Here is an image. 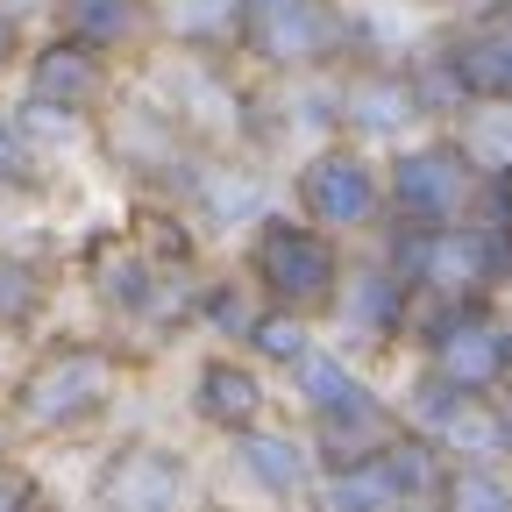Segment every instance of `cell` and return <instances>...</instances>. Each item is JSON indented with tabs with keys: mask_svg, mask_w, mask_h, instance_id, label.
I'll use <instances>...</instances> for the list:
<instances>
[{
	"mask_svg": "<svg viewBox=\"0 0 512 512\" xmlns=\"http://www.w3.org/2000/svg\"><path fill=\"white\" fill-rule=\"evenodd\" d=\"M242 278L256 285V299L320 320V313H335L342 278H349L342 235L313 228L306 214H264L249 228V242H242Z\"/></svg>",
	"mask_w": 512,
	"mask_h": 512,
	"instance_id": "6da1fadb",
	"label": "cell"
},
{
	"mask_svg": "<svg viewBox=\"0 0 512 512\" xmlns=\"http://www.w3.org/2000/svg\"><path fill=\"white\" fill-rule=\"evenodd\" d=\"M292 384H299V406L313 420L320 470H328V463H363V456H377V448L399 434V413L384 406V392L349 356H335V349L313 342V356L292 370Z\"/></svg>",
	"mask_w": 512,
	"mask_h": 512,
	"instance_id": "7a4b0ae2",
	"label": "cell"
},
{
	"mask_svg": "<svg viewBox=\"0 0 512 512\" xmlns=\"http://www.w3.org/2000/svg\"><path fill=\"white\" fill-rule=\"evenodd\" d=\"M356 50V15L342 0H242V29L235 57H249L271 79H306V72H335Z\"/></svg>",
	"mask_w": 512,
	"mask_h": 512,
	"instance_id": "3957f363",
	"label": "cell"
},
{
	"mask_svg": "<svg viewBox=\"0 0 512 512\" xmlns=\"http://www.w3.org/2000/svg\"><path fill=\"white\" fill-rule=\"evenodd\" d=\"M121 370H128V363H121L107 342H57V349H43V356L15 377L8 413H15V427H29V434H72V427H86V420H100V413L114 406Z\"/></svg>",
	"mask_w": 512,
	"mask_h": 512,
	"instance_id": "277c9868",
	"label": "cell"
},
{
	"mask_svg": "<svg viewBox=\"0 0 512 512\" xmlns=\"http://www.w3.org/2000/svg\"><path fill=\"white\" fill-rule=\"evenodd\" d=\"M413 342L434 377H448L470 399L512 392V335L498 299H420L413 313Z\"/></svg>",
	"mask_w": 512,
	"mask_h": 512,
	"instance_id": "5b68a950",
	"label": "cell"
},
{
	"mask_svg": "<svg viewBox=\"0 0 512 512\" xmlns=\"http://www.w3.org/2000/svg\"><path fill=\"white\" fill-rule=\"evenodd\" d=\"M484 157L463 136H434L413 143L384 164V221L392 228H448L477 207V185H484Z\"/></svg>",
	"mask_w": 512,
	"mask_h": 512,
	"instance_id": "8992f818",
	"label": "cell"
},
{
	"mask_svg": "<svg viewBox=\"0 0 512 512\" xmlns=\"http://www.w3.org/2000/svg\"><path fill=\"white\" fill-rule=\"evenodd\" d=\"M292 200L313 228L328 235H363L384 221V171L370 164V150L356 143H320L306 150V164L292 171Z\"/></svg>",
	"mask_w": 512,
	"mask_h": 512,
	"instance_id": "52a82bcc",
	"label": "cell"
},
{
	"mask_svg": "<svg viewBox=\"0 0 512 512\" xmlns=\"http://www.w3.org/2000/svg\"><path fill=\"white\" fill-rule=\"evenodd\" d=\"M100 512H192V463L164 441H128L93 477Z\"/></svg>",
	"mask_w": 512,
	"mask_h": 512,
	"instance_id": "ba28073f",
	"label": "cell"
},
{
	"mask_svg": "<svg viewBox=\"0 0 512 512\" xmlns=\"http://www.w3.org/2000/svg\"><path fill=\"white\" fill-rule=\"evenodd\" d=\"M107 100H114V57L100 43H79V36L57 29L29 57V107L64 114V121H93Z\"/></svg>",
	"mask_w": 512,
	"mask_h": 512,
	"instance_id": "9c48e42d",
	"label": "cell"
},
{
	"mask_svg": "<svg viewBox=\"0 0 512 512\" xmlns=\"http://www.w3.org/2000/svg\"><path fill=\"white\" fill-rule=\"evenodd\" d=\"M434 57H441L456 107H512V15L456 22L434 43Z\"/></svg>",
	"mask_w": 512,
	"mask_h": 512,
	"instance_id": "30bf717a",
	"label": "cell"
},
{
	"mask_svg": "<svg viewBox=\"0 0 512 512\" xmlns=\"http://www.w3.org/2000/svg\"><path fill=\"white\" fill-rule=\"evenodd\" d=\"M86 285L121 320H150L157 299H164V285H171V264H164L143 235H121L114 228V235H93L86 242Z\"/></svg>",
	"mask_w": 512,
	"mask_h": 512,
	"instance_id": "8fae6325",
	"label": "cell"
},
{
	"mask_svg": "<svg viewBox=\"0 0 512 512\" xmlns=\"http://www.w3.org/2000/svg\"><path fill=\"white\" fill-rule=\"evenodd\" d=\"M192 420L214 434H249L271 420V384L256 370V356H207L192 370Z\"/></svg>",
	"mask_w": 512,
	"mask_h": 512,
	"instance_id": "7c38bea8",
	"label": "cell"
},
{
	"mask_svg": "<svg viewBox=\"0 0 512 512\" xmlns=\"http://www.w3.org/2000/svg\"><path fill=\"white\" fill-rule=\"evenodd\" d=\"M413 313H420V292H413V278L392 264V256L370 264V271H349L342 278V299H335V320H349V328L370 335L377 349L413 342Z\"/></svg>",
	"mask_w": 512,
	"mask_h": 512,
	"instance_id": "4fadbf2b",
	"label": "cell"
},
{
	"mask_svg": "<svg viewBox=\"0 0 512 512\" xmlns=\"http://www.w3.org/2000/svg\"><path fill=\"white\" fill-rule=\"evenodd\" d=\"M235 470L264 491L271 505H292V498L313 491L320 456H306V441H292V434H278V427H249V434H235Z\"/></svg>",
	"mask_w": 512,
	"mask_h": 512,
	"instance_id": "5bb4252c",
	"label": "cell"
},
{
	"mask_svg": "<svg viewBox=\"0 0 512 512\" xmlns=\"http://www.w3.org/2000/svg\"><path fill=\"white\" fill-rule=\"evenodd\" d=\"M50 8H57V29L64 36L100 43L107 57L143 50L157 36V0H50Z\"/></svg>",
	"mask_w": 512,
	"mask_h": 512,
	"instance_id": "9a60e30c",
	"label": "cell"
},
{
	"mask_svg": "<svg viewBox=\"0 0 512 512\" xmlns=\"http://www.w3.org/2000/svg\"><path fill=\"white\" fill-rule=\"evenodd\" d=\"M335 107L349 114L356 136H392V128H406L413 114H427L406 72H349L342 93H335Z\"/></svg>",
	"mask_w": 512,
	"mask_h": 512,
	"instance_id": "2e32d148",
	"label": "cell"
},
{
	"mask_svg": "<svg viewBox=\"0 0 512 512\" xmlns=\"http://www.w3.org/2000/svg\"><path fill=\"white\" fill-rule=\"evenodd\" d=\"M157 29H171L185 50H235L242 0H157Z\"/></svg>",
	"mask_w": 512,
	"mask_h": 512,
	"instance_id": "e0dca14e",
	"label": "cell"
},
{
	"mask_svg": "<svg viewBox=\"0 0 512 512\" xmlns=\"http://www.w3.org/2000/svg\"><path fill=\"white\" fill-rule=\"evenodd\" d=\"M242 342H249V356H256V363H271V370H299V363L313 356L306 313H292V306H271V299H256V313H249Z\"/></svg>",
	"mask_w": 512,
	"mask_h": 512,
	"instance_id": "ac0fdd59",
	"label": "cell"
},
{
	"mask_svg": "<svg viewBox=\"0 0 512 512\" xmlns=\"http://www.w3.org/2000/svg\"><path fill=\"white\" fill-rule=\"evenodd\" d=\"M441 512H512V484L498 477V463L463 456L441 477Z\"/></svg>",
	"mask_w": 512,
	"mask_h": 512,
	"instance_id": "d6986e66",
	"label": "cell"
},
{
	"mask_svg": "<svg viewBox=\"0 0 512 512\" xmlns=\"http://www.w3.org/2000/svg\"><path fill=\"white\" fill-rule=\"evenodd\" d=\"M43 299H50L43 271H36V264H22V256H8V249H0V335H22V328H36Z\"/></svg>",
	"mask_w": 512,
	"mask_h": 512,
	"instance_id": "ffe728a7",
	"label": "cell"
},
{
	"mask_svg": "<svg viewBox=\"0 0 512 512\" xmlns=\"http://www.w3.org/2000/svg\"><path fill=\"white\" fill-rule=\"evenodd\" d=\"M0 185H36V150L22 121H0Z\"/></svg>",
	"mask_w": 512,
	"mask_h": 512,
	"instance_id": "44dd1931",
	"label": "cell"
},
{
	"mask_svg": "<svg viewBox=\"0 0 512 512\" xmlns=\"http://www.w3.org/2000/svg\"><path fill=\"white\" fill-rule=\"evenodd\" d=\"M43 498H36V484H22L8 463H0V512H36Z\"/></svg>",
	"mask_w": 512,
	"mask_h": 512,
	"instance_id": "7402d4cb",
	"label": "cell"
},
{
	"mask_svg": "<svg viewBox=\"0 0 512 512\" xmlns=\"http://www.w3.org/2000/svg\"><path fill=\"white\" fill-rule=\"evenodd\" d=\"M456 22H491V15H512V0H441Z\"/></svg>",
	"mask_w": 512,
	"mask_h": 512,
	"instance_id": "603a6c76",
	"label": "cell"
},
{
	"mask_svg": "<svg viewBox=\"0 0 512 512\" xmlns=\"http://www.w3.org/2000/svg\"><path fill=\"white\" fill-rule=\"evenodd\" d=\"M22 57V29H15V15L0 8V72H8V64Z\"/></svg>",
	"mask_w": 512,
	"mask_h": 512,
	"instance_id": "cb8c5ba5",
	"label": "cell"
},
{
	"mask_svg": "<svg viewBox=\"0 0 512 512\" xmlns=\"http://www.w3.org/2000/svg\"><path fill=\"white\" fill-rule=\"evenodd\" d=\"M384 512H441V498H399V505H384Z\"/></svg>",
	"mask_w": 512,
	"mask_h": 512,
	"instance_id": "d4e9b609",
	"label": "cell"
},
{
	"mask_svg": "<svg viewBox=\"0 0 512 512\" xmlns=\"http://www.w3.org/2000/svg\"><path fill=\"white\" fill-rule=\"evenodd\" d=\"M505 335H512V278H505Z\"/></svg>",
	"mask_w": 512,
	"mask_h": 512,
	"instance_id": "484cf974",
	"label": "cell"
},
{
	"mask_svg": "<svg viewBox=\"0 0 512 512\" xmlns=\"http://www.w3.org/2000/svg\"><path fill=\"white\" fill-rule=\"evenodd\" d=\"M0 448H8V420H0Z\"/></svg>",
	"mask_w": 512,
	"mask_h": 512,
	"instance_id": "4316f807",
	"label": "cell"
}]
</instances>
